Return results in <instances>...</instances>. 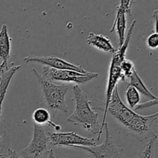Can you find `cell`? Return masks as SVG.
Instances as JSON below:
<instances>
[{
    "mask_svg": "<svg viewBox=\"0 0 158 158\" xmlns=\"http://www.w3.org/2000/svg\"><path fill=\"white\" fill-rule=\"evenodd\" d=\"M3 69H6V68H5V66H3L2 64H1V65H0V74H1L2 71Z\"/></svg>",
    "mask_w": 158,
    "mask_h": 158,
    "instance_id": "cb8c5ba5",
    "label": "cell"
},
{
    "mask_svg": "<svg viewBox=\"0 0 158 158\" xmlns=\"http://www.w3.org/2000/svg\"><path fill=\"white\" fill-rule=\"evenodd\" d=\"M0 137H1V136H0Z\"/></svg>",
    "mask_w": 158,
    "mask_h": 158,
    "instance_id": "484cf974",
    "label": "cell"
},
{
    "mask_svg": "<svg viewBox=\"0 0 158 158\" xmlns=\"http://www.w3.org/2000/svg\"><path fill=\"white\" fill-rule=\"evenodd\" d=\"M32 118L34 124L39 125V126L47 124L48 126L52 127L56 131H60L61 130V127L60 125L56 124L53 121H52L50 112L46 108L40 107L35 110L33 114H32Z\"/></svg>",
    "mask_w": 158,
    "mask_h": 158,
    "instance_id": "4fadbf2b",
    "label": "cell"
},
{
    "mask_svg": "<svg viewBox=\"0 0 158 158\" xmlns=\"http://www.w3.org/2000/svg\"><path fill=\"white\" fill-rule=\"evenodd\" d=\"M108 113L125 130L138 137L140 140L148 137L151 139L157 137V134L153 132L152 126L154 122L157 121L158 113L149 116H142L135 113L122 101L117 86L113 92L108 105Z\"/></svg>",
    "mask_w": 158,
    "mask_h": 158,
    "instance_id": "6da1fadb",
    "label": "cell"
},
{
    "mask_svg": "<svg viewBox=\"0 0 158 158\" xmlns=\"http://www.w3.org/2000/svg\"><path fill=\"white\" fill-rule=\"evenodd\" d=\"M0 138H1V137H0Z\"/></svg>",
    "mask_w": 158,
    "mask_h": 158,
    "instance_id": "d4e9b609",
    "label": "cell"
},
{
    "mask_svg": "<svg viewBox=\"0 0 158 158\" xmlns=\"http://www.w3.org/2000/svg\"><path fill=\"white\" fill-rule=\"evenodd\" d=\"M129 83H128V86H131L135 88L138 93L140 94H142L144 97H148L150 99V100H158L157 97L155 95L152 94L149 89H148V87L146 86V85L144 84V83L143 82V80H141V78L140 77V76L138 75L137 72L135 70H134V72L132 73L131 76L129 77Z\"/></svg>",
    "mask_w": 158,
    "mask_h": 158,
    "instance_id": "5bb4252c",
    "label": "cell"
},
{
    "mask_svg": "<svg viewBox=\"0 0 158 158\" xmlns=\"http://www.w3.org/2000/svg\"><path fill=\"white\" fill-rule=\"evenodd\" d=\"M125 98L131 109H134L140 101V94L134 87L127 86L125 93Z\"/></svg>",
    "mask_w": 158,
    "mask_h": 158,
    "instance_id": "2e32d148",
    "label": "cell"
},
{
    "mask_svg": "<svg viewBox=\"0 0 158 158\" xmlns=\"http://www.w3.org/2000/svg\"><path fill=\"white\" fill-rule=\"evenodd\" d=\"M11 41L8 32V27L6 25L3 24L0 30V60L6 69H8V60L10 58L11 54Z\"/></svg>",
    "mask_w": 158,
    "mask_h": 158,
    "instance_id": "8fae6325",
    "label": "cell"
},
{
    "mask_svg": "<svg viewBox=\"0 0 158 158\" xmlns=\"http://www.w3.org/2000/svg\"><path fill=\"white\" fill-rule=\"evenodd\" d=\"M49 140L52 145L57 147L75 146L93 147L96 143L94 139L79 135L75 132H54L49 134Z\"/></svg>",
    "mask_w": 158,
    "mask_h": 158,
    "instance_id": "52a82bcc",
    "label": "cell"
},
{
    "mask_svg": "<svg viewBox=\"0 0 158 158\" xmlns=\"http://www.w3.org/2000/svg\"><path fill=\"white\" fill-rule=\"evenodd\" d=\"M120 68L124 81L126 80V79L129 78V77L132 74L134 70H135V66H134V63L127 58L124 59L123 62L120 63Z\"/></svg>",
    "mask_w": 158,
    "mask_h": 158,
    "instance_id": "ac0fdd59",
    "label": "cell"
},
{
    "mask_svg": "<svg viewBox=\"0 0 158 158\" xmlns=\"http://www.w3.org/2000/svg\"><path fill=\"white\" fill-rule=\"evenodd\" d=\"M157 137L149 139L148 142L139 149L137 158H154V143Z\"/></svg>",
    "mask_w": 158,
    "mask_h": 158,
    "instance_id": "9a60e30c",
    "label": "cell"
},
{
    "mask_svg": "<svg viewBox=\"0 0 158 158\" xmlns=\"http://www.w3.org/2000/svg\"><path fill=\"white\" fill-rule=\"evenodd\" d=\"M32 73L40 83L43 99L48 106V110L50 112L51 117H55L59 111L67 113L68 106L65 99L69 90V86L66 83L55 84L50 80L44 78L35 69H32Z\"/></svg>",
    "mask_w": 158,
    "mask_h": 158,
    "instance_id": "3957f363",
    "label": "cell"
},
{
    "mask_svg": "<svg viewBox=\"0 0 158 158\" xmlns=\"http://www.w3.org/2000/svg\"><path fill=\"white\" fill-rule=\"evenodd\" d=\"M12 158H24L22 157L20 154H19L18 153L15 152V151H12Z\"/></svg>",
    "mask_w": 158,
    "mask_h": 158,
    "instance_id": "603a6c76",
    "label": "cell"
},
{
    "mask_svg": "<svg viewBox=\"0 0 158 158\" xmlns=\"http://www.w3.org/2000/svg\"><path fill=\"white\" fill-rule=\"evenodd\" d=\"M133 5L134 1L132 0H121L120 5L117 6L116 16L109 32L112 33L114 31L117 32L118 35V47H120L124 42L127 29L126 15H131Z\"/></svg>",
    "mask_w": 158,
    "mask_h": 158,
    "instance_id": "ba28073f",
    "label": "cell"
},
{
    "mask_svg": "<svg viewBox=\"0 0 158 158\" xmlns=\"http://www.w3.org/2000/svg\"><path fill=\"white\" fill-rule=\"evenodd\" d=\"M26 63H40L43 66L60 70H72L80 73H88V71L83 69L82 66H77L66 62L59 57L53 56H28L24 58Z\"/></svg>",
    "mask_w": 158,
    "mask_h": 158,
    "instance_id": "9c48e42d",
    "label": "cell"
},
{
    "mask_svg": "<svg viewBox=\"0 0 158 158\" xmlns=\"http://www.w3.org/2000/svg\"><path fill=\"white\" fill-rule=\"evenodd\" d=\"M146 44L151 49H156L158 46V33L153 32L148 37L146 40Z\"/></svg>",
    "mask_w": 158,
    "mask_h": 158,
    "instance_id": "d6986e66",
    "label": "cell"
},
{
    "mask_svg": "<svg viewBox=\"0 0 158 158\" xmlns=\"http://www.w3.org/2000/svg\"><path fill=\"white\" fill-rule=\"evenodd\" d=\"M42 76L50 81H63L67 83H76L84 84L98 77L97 73L89 72L88 73H80L72 70H60L43 66Z\"/></svg>",
    "mask_w": 158,
    "mask_h": 158,
    "instance_id": "5b68a950",
    "label": "cell"
},
{
    "mask_svg": "<svg viewBox=\"0 0 158 158\" xmlns=\"http://www.w3.org/2000/svg\"><path fill=\"white\" fill-rule=\"evenodd\" d=\"M87 43L89 46H94L96 49L105 52L114 53L117 49L114 47L110 40L102 34H96L89 32L87 37Z\"/></svg>",
    "mask_w": 158,
    "mask_h": 158,
    "instance_id": "7c38bea8",
    "label": "cell"
},
{
    "mask_svg": "<svg viewBox=\"0 0 158 158\" xmlns=\"http://www.w3.org/2000/svg\"><path fill=\"white\" fill-rule=\"evenodd\" d=\"M152 19L154 20V32H157V19H158V10H154L152 15Z\"/></svg>",
    "mask_w": 158,
    "mask_h": 158,
    "instance_id": "44dd1931",
    "label": "cell"
},
{
    "mask_svg": "<svg viewBox=\"0 0 158 158\" xmlns=\"http://www.w3.org/2000/svg\"><path fill=\"white\" fill-rule=\"evenodd\" d=\"M157 101H158V100H149V101L146 102V103H141V104H138L135 108H134V110H141L146 109V108L151 107V106H157Z\"/></svg>",
    "mask_w": 158,
    "mask_h": 158,
    "instance_id": "ffe728a7",
    "label": "cell"
},
{
    "mask_svg": "<svg viewBox=\"0 0 158 158\" xmlns=\"http://www.w3.org/2000/svg\"><path fill=\"white\" fill-rule=\"evenodd\" d=\"M49 136L43 126L33 123V136L32 140L26 148L20 152V155L24 158H42L45 154L47 155Z\"/></svg>",
    "mask_w": 158,
    "mask_h": 158,
    "instance_id": "8992f818",
    "label": "cell"
},
{
    "mask_svg": "<svg viewBox=\"0 0 158 158\" xmlns=\"http://www.w3.org/2000/svg\"><path fill=\"white\" fill-rule=\"evenodd\" d=\"M104 128L106 137L103 143L93 147L75 146L73 148L83 150L94 158H123V149L118 148L113 140L107 123L105 124Z\"/></svg>",
    "mask_w": 158,
    "mask_h": 158,
    "instance_id": "277c9868",
    "label": "cell"
},
{
    "mask_svg": "<svg viewBox=\"0 0 158 158\" xmlns=\"http://www.w3.org/2000/svg\"><path fill=\"white\" fill-rule=\"evenodd\" d=\"M46 158H55V156H54V152L52 149L49 150Z\"/></svg>",
    "mask_w": 158,
    "mask_h": 158,
    "instance_id": "7402d4cb",
    "label": "cell"
},
{
    "mask_svg": "<svg viewBox=\"0 0 158 158\" xmlns=\"http://www.w3.org/2000/svg\"><path fill=\"white\" fill-rule=\"evenodd\" d=\"M22 68V66H13L12 65L10 68L8 69H3L0 74V119L2 117V103L4 101L5 97H6V92H7L8 87L9 86L12 77L15 75L16 72H18Z\"/></svg>",
    "mask_w": 158,
    "mask_h": 158,
    "instance_id": "30bf717a",
    "label": "cell"
},
{
    "mask_svg": "<svg viewBox=\"0 0 158 158\" xmlns=\"http://www.w3.org/2000/svg\"><path fill=\"white\" fill-rule=\"evenodd\" d=\"M12 151L10 148L9 136L3 134L0 138V158H12Z\"/></svg>",
    "mask_w": 158,
    "mask_h": 158,
    "instance_id": "e0dca14e",
    "label": "cell"
},
{
    "mask_svg": "<svg viewBox=\"0 0 158 158\" xmlns=\"http://www.w3.org/2000/svg\"><path fill=\"white\" fill-rule=\"evenodd\" d=\"M75 100V110L67 118V121L76 126H79L92 134H98L100 128L97 113L91 108L90 101L86 93L83 92L78 85L73 88Z\"/></svg>",
    "mask_w": 158,
    "mask_h": 158,
    "instance_id": "7a4b0ae2",
    "label": "cell"
}]
</instances>
